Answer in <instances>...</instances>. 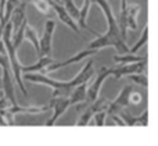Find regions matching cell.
I'll use <instances>...</instances> for the list:
<instances>
[{"label":"cell","instance_id":"603a6c76","mask_svg":"<svg viewBox=\"0 0 158 146\" xmlns=\"http://www.w3.org/2000/svg\"><path fill=\"white\" fill-rule=\"evenodd\" d=\"M61 3H64V8L67 10V13L69 14V17H71L74 21H77L78 19V15H79V8L77 7V4L74 3V0H63Z\"/></svg>","mask_w":158,"mask_h":146},{"label":"cell","instance_id":"5b68a950","mask_svg":"<svg viewBox=\"0 0 158 146\" xmlns=\"http://www.w3.org/2000/svg\"><path fill=\"white\" fill-rule=\"evenodd\" d=\"M0 67L3 70V78H2V88L4 97L10 102L11 106L18 105L15 97V89H14V81L11 78V68H10V61H8L7 56L0 54Z\"/></svg>","mask_w":158,"mask_h":146},{"label":"cell","instance_id":"d6a6232c","mask_svg":"<svg viewBox=\"0 0 158 146\" xmlns=\"http://www.w3.org/2000/svg\"><path fill=\"white\" fill-rule=\"evenodd\" d=\"M53 2H57V3H60V2H63V0H53Z\"/></svg>","mask_w":158,"mask_h":146},{"label":"cell","instance_id":"f546056e","mask_svg":"<svg viewBox=\"0 0 158 146\" xmlns=\"http://www.w3.org/2000/svg\"><path fill=\"white\" fill-rule=\"evenodd\" d=\"M126 6H128V4H126V0H121V11L125 10Z\"/></svg>","mask_w":158,"mask_h":146},{"label":"cell","instance_id":"4dcf8cb0","mask_svg":"<svg viewBox=\"0 0 158 146\" xmlns=\"http://www.w3.org/2000/svg\"><path fill=\"white\" fill-rule=\"evenodd\" d=\"M0 125H7V124H6V121H4V118H3L2 113H0Z\"/></svg>","mask_w":158,"mask_h":146},{"label":"cell","instance_id":"4316f807","mask_svg":"<svg viewBox=\"0 0 158 146\" xmlns=\"http://www.w3.org/2000/svg\"><path fill=\"white\" fill-rule=\"evenodd\" d=\"M106 117H107L106 111H98V113H96L94 116H93V118H94V124L97 125V127L104 125V122H106Z\"/></svg>","mask_w":158,"mask_h":146},{"label":"cell","instance_id":"7a4b0ae2","mask_svg":"<svg viewBox=\"0 0 158 146\" xmlns=\"http://www.w3.org/2000/svg\"><path fill=\"white\" fill-rule=\"evenodd\" d=\"M92 3L97 4L101 8V11L104 13V17L107 19V25L108 29L104 35H98L96 36V39H93L86 49H92V50H100L104 47H115L118 52V54H126L129 53V47L126 46V42L121 38L119 29H118V22L115 19V15L112 13V8L110 6V3L107 0H92Z\"/></svg>","mask_w":158,"mask_h":146},{"label":"cell","instance_id":"6da1fadb","mask_svg":"<svg viewBox=\"0 0 158 146\" xmlns=\"http://www.w3.org/2000/svg\"><path fill=\"white\" fill-rule=\"evenodd\" d=\"M93 66H94V63L90 58L85 64L83 68L77 74V77L71 81H57L53 79V78H49L44 74H39V72H25L24 77H22V81H29L32 84H40V85L50 86V88H53V97H68L75 86L89 82V79L94 75Z\"/></svg>","mask_w":158,"mask_h":146},{"label":"cell","instance_id":"7c38bea8","mask_svg":"<svg viewBox=\"0 0 158 146\" xmlns=\"http://www.w3.org/2000/svg\"><path fill=\"white\" fill-rule=\"evenodd\" d=\"M69 106L71 105H69L68 97H52V100H50V103H49V107L53 109V116L50 117V120L46 122V125H49V127L54 125V122L65 113V110Z\"/></svg>","mask_w":158,"mask_h":146},{"label":"cell","instance_id":"4fadbf2b","mask_svg":"<svg viewBox=\"0 0 158 146\" xmlns=\"http://www.w3.org/2000/svg\"><path fill=\"white\" fill-rule=\"evenodd\" d=\"M117 116H119V118L123 121V124L128 125V127H133V125L147 127V125H148V110H147V109H146V110L143 111L140 116H137V117L132 116L129 111H125V110H121Z\"/></svg>","mask_w":158,"mask_h":146},{"label":"cell","instance_id":"836d02e7","mask_svg":"<svg viewBox=\"0 0 158 146\" xmlns=\"http://www.w3.org/2000/svg\"><path fill=\"white\" fill-rule=\"evenodd\" d=\"M0 88H2V79H0Z\"/></svg>","mask_w":158,"mask_h":146},{"label":"cell","instance_id":"e0dca14e","mask_svg":"<svg viewBox=\"0 0 158 146\" xmlns=\"http://www.w3.org/2000/svg\"><path fill=\"white\" fill-rule=\"evenodd\" d=\"M90 4H92V0H85L83 2V6H82V8H79V15H78V28L81 29V28H83V29L89 31V32L94 33L96 36H98V33H96L92 29V28L87 27L86 24V19H87V14H89V10H90Z\"/></svg>","mask_w":158,"mask_h":146},{"label":"cell","instance_id":"44dd1931","mask_svg":"<svg viewBox=\"0 0 158 146\" xmlns=\"http://www.w3.org/2000/svg\"><path fill=\"white\" fill-rule=\"evenodd\" d=\"M24 39L29 41L33 45L36 54H39V38H38V32H36V31L33 29V28L31 27V25L28 24V22L25 24V29H24Z\"/></svg>","mask_w":158,"mask_h":146},{"label":"cell","instance_id":"277c9868","mask_svg":"<svg viewBox=\"0 0 158 146\" xmlns=\"http://www.w3.org/2000/svg\"><path fill=\"white\" fill-rule=\"evenodd\" d=\"M140 11L139 4L126 6V8L119 13V19H118V29H119L121 38L126 41V29L131 28L132 31L137 29V15Z\"/></svg>","mask_w":158,"mask_h":146},{"label":"cell","instance_id":"8fae6325","mask_svg":"<svg viewBox=\"0 0 158 146\" xmlns=\"http://www.w3.org/2000/svg\"><path fill=\"white\" fill-rule=\"evenodd\" d=\"M96 53H97V50L83 49V50H81V52H78L75 56H72V57L67 58V60H64V61H54L53 64H50V66L47 67V71L52 72V71H56V70H58V68H64V67L69 66V64L79 63V61L85 60V58H89V57H92V56H94Z\"/></svg>","mask_w":158,"mask_h":146},{"label":"cell","instance_id":"52a82bcc","mask_svg":"<svg viewBox=\"0 0 158 146\" xmlns=\"http://www.w3.org/2000/svg\"><path fill=\"white\" fill-rule=\"evenodd\" d=\"M132 92H133V86L132 85H125L121 89L119 95L117 96V99H114L112 102H108V107H107L106 113L112 116V114H118L121 110H123L125 107H128L129 103V97H131Z\"/></svg>","mask_w":158,"mask_h":146},{"label":"cell","instance_id":"83f0119b","mask_svg":"<svg viewBox=\"0 0 158 146\" xmlns=\"http://www.w3.org/2000/svg\"><path fill=\"white\" fill-rule=\"evenodd\" d=\"M140 102H142V96H140V93H137V92H132L131 97H129V103H133V105H139Z\"/></svg>","mask_w":158,"mask_h":146},{"label":"cell","instance_id":"3957f363","mask_svg":"<svg viewBox=\"0 0 158 146\" xmlns=\"http://www.w3.org/2000/svg\"><path fill=\"white\" fill-rule=\"evenodd\" d=\"M11 35H13V27H11L10 21L4 25L3 28V32H2V43L6 49V53H7V57H8V61H10V68L13 71V75H14V79H15L18 88L21 89L22 95L25 97H28V92L25 89V85H24V81H22V72H21V68L22 66L19 64L18 61V56H17V49L13 46L11 43Z\"/></svg>","mask_w":158,"mask_h":146},{"label":"cell","instance_id":"2e32d148","mask_svg":"<svg viewBox=\"0 0 158 146\" xmlns=\"http://www.w3.org/2000/svg\"><path fill=\"white\" fill-rule=\"evenodd\" d=\"M49 105L47 106H28V107H22L19 105H15V106H10L7 109L13 116L15 114H19V113H27V114H39V113H44V111H49Z\"/></svg>","mask_w":158,"mask_h":146},{"label":"cell","instance_id":"5bb4252c","mask_svg":"<svg viewBox=\"0 0 158 146\" xmlns=\"http://www.w3.org/2000/svg\"><path fill=\"white\" fill-rule=\"evenodd\" d=\"M49 4L50 7H52V10H54V13L57 14V17L60 18V21H63L64 24L67 25V27H69L74 32H79V28L77 25V21H74V19L69 17V14L67 13V10L64 8L63 4H60V3L57 2H53V0H49Z\"/></svg>","mask_w":158,"mask_h":146},{"label":"cell","instance_id":"7402d4cb","mask_svg":"<svg viewBox=\"0 0 158 146\" xmlns=\"http://www.w3.org/2000/svg\"><path fill=\"white\" fill-rule=\"evenodd\" d=\"M18 4H19V0H6L4 14H3V17L0 18V25H2V27H4L8 22V19H10V17H11V13H13L14 8Z\"/></svg>","mask_w":158,"mask_h":146},{"label":"cell","instance_id":"ba28073f","mask_svg":"<svg viewBox=\"0 0 158 146\" xmlns=\"http://www.w3.org/2000/svg\"><path fill=\"white\" fill-rule=\"evenodd\" d=\"M56 31V21L54 19H47L44 22L43 35L39 39V56H50L52 52V43H53V35Z\"/></svg>","mask_w":158,"mask_h":146},{"label":"cell","instance_id":"9c48e42d","mask_svg":"<svg viewBox=\"0 0 158 146\" xmlns=\"http://www.w3.org/2000/svg\"><path fill=\"white\" fill-rule=\"evenodd\" d=\"M107 107H108V100H107L106 97H97V99H96L93 103H90L89 107L81 114L79 120L77 121V127L87 125L96 113H98V111H106Z\"/></svg>","mask_w":158,"mask_h":146},{"label":"cell","instance_id":"d6986e66","mask_svg":"<svg viewBox=\"0 0 158 146\" xmlns=\"http://www.w3.org/2000/svg\"><path fill=\"white\" fill-rule=\"evenodd\" d=\"M86 89H87V82L75 86V88L72 89L69 97H68L69 105L72 106V105H77V103L85 102V100H86Z\"/></svg>","mask_w":158,"mask_h":146},{"label":"cell","instance_id":"d4e9b609","mask_svg":"<svg viewBox=\"0 0 158 146\" xmlns=\"http://www.w3.org/2000/svg\"><path fill=\"white\" fill-rule=\"evenodd\" d=\"M147 39H148V27H144V29H143V33H142V36H140V39L136 42V43L133 45V46L129 49V53H136L137 50L140 49V47H143L146 43H147Z\"/></svg>","mask_w":158,"mask_h":146},{"label":"cell","instance_id":"8992f818","mask_svg":"<svg viewBox=\"0 0 158 146\" xmlns=\"http://www.w3.org/2000/svg\"><path fill=\"white\" fill-rule=\"evenodd\" d=\"M108 77H111V68H108V67H101V68L98 70V72H97L96 79L93 81L92 85L86 89V100H85V102H86L87 105L93 103L98 97V93H100L101 86H103L104 81H106Z\"/></svg>","mask_w":158,"mask_h":146},{"label":"cell","instance_id":"9a60e30c","mask_svg":"<svg viewBox=\"0 0 158 146\" xmlns=\"http://www.w3.org/2000/svg\"><path fill=\"white\" fill-rule=\"evenodd\" d=\"M25 10H27V0H22V2H19V4L14 8L13 13H11V17L8 21H10L11 27H13V32H15V31L24 24L25 19H27V17H25Z\"/></svg>","mask_w":158,"mask_h":146},{"label":"cell","instance_id":"30bf717a","mask_svg":"<svg viewBox=\"0 0 158 146\" xmlns=\"http://www.w3.org/2000/svg\"><path fill=\"white\" fill-rule=\"evenodd\" d=\"M146 64H147V60L132 64H123L122 67H118V68H111V75L115 77V79H121L122 77H129L132 74H142L146 70Z\"/></svg>","mask_w":158,"mask_h":146},{"label":"cell","instance_id":"cb8c5ba5","mask_svg":"<svg viewBox=\"0 0 158 146\" xmlns=\"http://www.w3.org/2000/svg\"><path fill=\"white\" fill-rule=\"evenodd\" d=\"M27 2H31L35 8H38V11H40L44 15H49V13L52 11V7L49 4V0H27Z\"/></svg>","mask_w":158,"mask_h":146},{"label":"cell","instance_id":"f1b7e54d","mask_svg":"<svg viewBox=\"0 0 158 146\" xmlns=\"http://www.w3.org/2000/svg\"><path fill=\"white\" fill-rule=\"evenodd\" d=\"M10 102H8L7 99H6L4 96L2 97V99H0V110H7L8 107H10Z\"/></svg>","mask_w":158,"mask_h":146},{"label":"cell","instance_id":"484cf974","mask_svg":"<svg viewBox=\"0 0 158 146\" xmlns=\"http://www.w3.org/2000/svg\"><path fill=\"white\" fill-rule=\"evenodd\" d=\"M128 78H129V79H131L133 84H137V85L143 86V88H146V86L148 85L147 77H146L144 72H142V74H132V75H129Z\"/></svg>","mask_w":158,"mask_h":146},{"label":"cell","instance_id":"ffe728a7","mask_svg":"<svg viewBox=\"0 0 158 146\" xmlns=\"http://www.w3.org/2000/svg\"><path fill=\"white\" fill-rule=\"evenodd\" d=\"M114 63H121V64H132V63H139V61L147 60L144 56H135L132 53H126V54H115Z\"/></svg>","mask_w":158,"mask_h":146},{"label":"cell","instance_id":"1f68e13d","mask_svg":"<svg viewBox=\"0 0 158 146\" xmlns=\"http://www.w3.org/2000/svg\"><path fill=\"white\" fill-rule=\"evenodd\" d=\"M3 96H4V95H3V91H0V99H2Z\"/></svg>","mask_w":158,"mask_h":146},{"label":"cell","instance_id":"ac0fdd59","mask_svg":"<svg viewBox=\"0 0 158 146\" xmlns=\"http://www.w3.org/2000/svg\"><path fill=\"white\" fill-rule=\"evenodd\" d=\"M54 58H52L50 56H43V57H40L39 58V61L38 63H35V64H32V66H25V67H22L21 68V72H36V71H43L44 68H47V67L50 66V64H53L54 63Z\"/></svg>","mask_w":158,"mask_h":146}]
</instances>
